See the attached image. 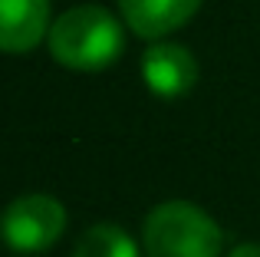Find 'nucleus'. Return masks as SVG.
<instances>
[{
	"label": "nucleus",
	"instance_id": "nucleus-4",
	"mask_svg": "<svg viewBox=\"0 0 260 257\" xmlns=\"http://www.w3.org/2000/svg\"><path fill=\"white\" fill-rule=\"evenodd\" d=\"M142 76L158 96H181L194 86L198 63L184 46L178 43H155L142 56Z\"/></svg>",
	"mask_w": 260,
	"mask_h": 257
},
{
	"label": "nucleus",
	"instance_id": "nucleus-3",
	"mask_svg": "<svg viewBox=\"0 0 260 257\" xmlns=\"http://www.w3.org/2000/svg\"><path fill=\"white\" fill-rule=\"evenodd\" d=\"M0 231L13 251H46L66 231V208L53 195H20L4 211Z\"/></svg>",
	"mask_w": 260,
	"mask_h": 257
},
{
	"label": "nucleus",
	"instance_id": "nucleus-5",
	"mask_svg": "<svg viewBox=\"0 0 260 257\" xmlns=\"http://www.w3.org/2000/svg\"><path fill=\"white\" fill-rule=\"evenodd\" d=\"M50 0H0V50H30L46 33Z\"/></svg>",
	"mask_w": 260,
	"mask_h": 257
},
{
	"label": "nucleus",
	"instance_id": "nucleus-1",
	"mask_svg": "<svg viewBox=\"0 0 260 257\" xmlns=\"http://www.w3.org/2000/svg\"><path fill=\"white\" fill-rule=\"evenodd\" d=\"M122 43L119 20L99 4L70 7L50 30V53L70 70H102L115 63Z\"/></svg>",
	"mask_w": 260,
	"mask_h": 257
},
{
	"label": "nucleus",
	"instance_id": "nucleus-8",
	"mask_svg": "<svg viewBox=\"0 0 260 257\" xmlns=\"http://www.w3.org/2000/svg\"><path fill=\"white\" fill-rule=\"evenodd\" d=\"M228 257H260V244H237Z\"/></svg>",
	"mask_w": 260,
	"mask_h": 257
},
{
	"label": "nucleus",
	"instance_id": "nucleus-6",
	"mask_svg": "<svg viewBox=\"0 0 260 257\" xmlns=\"http://www.w3.org/2000/svg\"><path fill=\"white\" fill-rule=\"evenodd\" d=\"M201 0H119L122 17L139 37H161L181 26Z\"/></svg>",
	"mask_w": 260,
	"mask_h": 257
},
{
	"label": "nucleus",
	"instance_id": "nucleus-7",
	"mask_svg": "<svg viewBox=\"0 0 260 257\" xmlns=\"http://www.w3.org/2000/svg\"><path fill=\"white\" fill-rule=\"evenodd\" d=\"M73 257H139V247L119 224H92L79 238Z\"/></svg>",
	"mask_w": 260,
	"mask_h": 257
},
{
	"label": "nucleus",
	"instance_id": "nucleus-2",
	"mask_svg": "<svg viewBox=\"0 0 260 257\" xmlns=\"http://www.w3.org/2000/svg\"><path fill=\"white\" fill-rule=\"evenodd\" d=\"M142 244L148 257H221L224 231L191 201H165L145 218Z\"/></svg>",
	"mask_w": 260,
	"mask_h": 257
}]
</instances>
